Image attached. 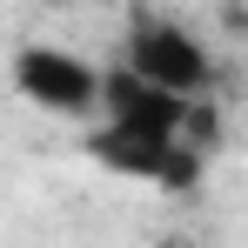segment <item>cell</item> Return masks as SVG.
Masks as SVG:
<instances>
[{
    "mask_svg": "<svg viewBox=\"0 0 248 248\" xmlns=\"http://www.w3.org/2000/svg\"><path fill=\"white\" fill-rule=\"evenodd\" d=\"M14 94L27 108H41L54 121H87L101 114V94H108V74L81 61L74 47H54V41H34L14 54Z\"/></svg>",
    "mask_w": 248,
    "mask_h": 248,
    "instance_id": "6da1fadb",
    "label": "cell"
},
{
    "mask_svg": "<svg viewBox=\"0 0 248 248\" xmlns=\"http://www.w3.org/2000/svg\"><path fill=\"white\" fill-rule=\"evenodd\" d=\"M121 61L134 67V74L174 87V94H195V101H202L208 81H215V54H208L202 34H188L181 20H134Z\"/></svg>",
    "mask_w": 248,
    "mask_h": 248,
    "instance_id": "7a4b0ae2",
    "label": "cell"
},
{
    "mask_svg": "<svg viewBox=\"0 0 248 248\" xmlns=\"http://www.w3.org/2000/svg\"><path fill=\"white\" fill-rule=\"evenodd\" d=\"M87 155L108 168V174L148 181V188H195L202 181V161H208L202 141H134V134H108V127H94Z\"/></svg>",
    "mask_w": 248,
    "mask_h": 248,
    "instance_id": "3957f363",
    "label": "cell"
},
{
    "mask_svg": "<svg viewBox=\"0 0 248 248\" xmlns=\"http://www.w3.org/2000/svg\"><path fill=\"white\" fill-rule=\"evenodd\" d=\"M242 27H248V0H242Z\"/></svg>",
    "mask_w": 248,
    "mask_h": 248,
    "instance_id": "277c9868",
    "label": "cell"
}]
</instances>
